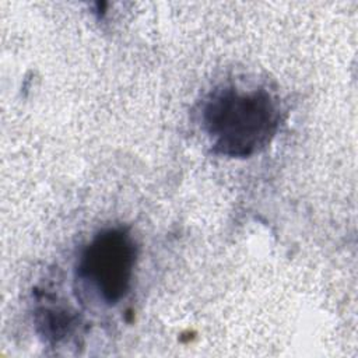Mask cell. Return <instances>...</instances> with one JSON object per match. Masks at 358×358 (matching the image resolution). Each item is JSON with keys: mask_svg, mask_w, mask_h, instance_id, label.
<instances>
[{"mask_svg": "<svg viewBox=\"0 0 358 358\" xmlns=\"http://www.w3.org/2000/svg\"><path fill=\"white\" fill-rule=\"evenodd\" d=\"M74 316L60 308H42L36 313V323L46 338H63L74 324Z\"/></svg>", "mask_w": 358, "mask_h": 358, "instance_id": "cell-3", "label": "cell"}, {"mask_svg": "<svg viewBox=\"0 0 358 358\" xmlns=\"http://www.w3.org/2000/svg\"><path fill=\"white\" fill-rule=\"evenodd\" d=\"M201 123L214 154L246 158L270 144L280 126V108L264 88L224 87L204 102Z\"/></svg>", "mask_w": 358, "mask_h": 358, "instance_id": "cell-1", "label": "cell"}, {"mask_svg": "<svg viewBox=\"0 0 358 358\" xmlns=\"http://www.w3.org/2000/svg\"><path fill=\"white\" fill-rule=\"evenodd\" d=\"M137 260V246L129 229L106 228L83 249L78 275L108 305L117 303L130 289Z\"/></svg>", "mask_w": 358, "mask_h": 358, "instance_id": "cell-2", "label": "cell"}]
</instances>
